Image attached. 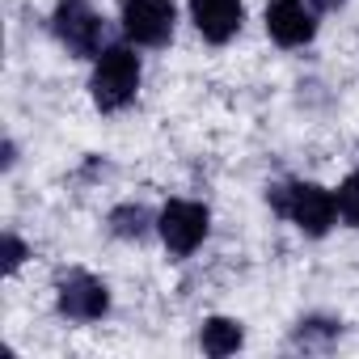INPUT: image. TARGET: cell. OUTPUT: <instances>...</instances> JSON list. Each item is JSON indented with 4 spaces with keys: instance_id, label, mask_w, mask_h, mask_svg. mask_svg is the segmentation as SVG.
I'll list each match as a JSON object with an SVG mask.
<instances>
[{
    "instance_id": "8",
    "label": "cell",
    "mask_w": 359,
    "mask_h": 359,
    "mask_svg": "<svg viewBox=\"0 0 359 359\" xmlns=\"http://www.w3.org/2000/svg\"><path fill=\"white\" fill-rule=\"evenodd\" d=\"M241 18H245L241 0H191V22H195V30L208 43H216V47H224L229 39H237Z\"/></svg>"
},
{
    "instance_id": "4",
    "label": "cell",
    "mask_w": 359,
    "mask_h": 359,
    "mask_svg": "<svg viewBox=\"0 0 359 359\" xmlns=\"http://www.w3.org/2000/svg\"><path fill=\"white\" fill-rule=\"evenodd\" d=\"M156 233L173 258H191L212 233V212L195 199H169L156 216Z\"/></svg>"
},
{
    "instance_id": "5",
    "label": "cell",
    "mask_w": 359,
    "mask_h": 359,
    "mask_svg": "<svg viewBox=\"0 0 359 359\" xmlns=\"http://www.w3.org/2000/svg\"><path fill=\"white\" fill-rule=\"evenodd\" d=\"M55 309L64 321H76V325L102 321L110 313V287L89 271H68L55 283Z\"/></svg>"
},
{
    "instance_id": "1",
    "label": "cell",
    "mask_w": 359,
    "mask_h": 359,
    "mask_svg": "<svg viewBox=\"0 0 359 359\" xmlns=\"http://www.w3.org/2000/svg\"><path fill=\"white\" fill-rule=\"evenodd\" d=\"M266 203L275 216L296 224L304 237H325L338 220L334 195L317 182H275V187H266Z\"/></svg>"
},
{
    "instance_id": "12",
    "label": "cell",
    "mask_w": 359,
    "mask_h": 359,
    "mask_svg": "<svg viewBox=\"0 0 359 359\" xmlns=\"http://www.w3.org/2000/svg\"><path fill=\"white\" fill-rule=\"evenodd\" d=\"M334 203H338V220L346 229H359V169L342 177V187L334 191Z\"/></svg>"
},
{
    "instance_id": "6",
    "label": "cell",
    "mask_w": 359,
    "mask_h": 359,
    "mask_svg": "<svg viewBox=\"0 0 359 359\" xmlns=\"http://www.w3.org/2000/svg\"><path fill=\"white\" fill-rule=\"evenodd\" d=\"M123 34L135 47H165L173 39V5L169 0H123L118 9Z\"/></svg>"
},
{
    "instance_id": "2",
    "label": "cell",
    "mask_w": 359,
    "mask_h": 359,
    "mask_svg": "<svg viewBox=\"0 0 359 359\" xmlns=\"http://www.w3.org/2000/svg\"><path fill=\"white\" fill-rule=\"evenodd\" d=\"M140 55L131 47H106L93 64V76H89V97L102 114H118L135 102L140 93Z\"/></svg>"
},
{
    "instance_id": "10",
    "label": "cell",
    "mask_w": 359,
    "mask_h": 359,
    "mask_svg": "<svg viewBox=\"0 0 359 359\" xmlns=\"http://www.w3.org/2000/svg\"><path fill=\"white\" fill-rule=\"evenodd\" d=\"M106 224H110V233H114L118 241H144V237L156 229V216H152L144 203H118Z\"/></svg>"
},
{
    "instance_id": "3",
    "label": "cell",
    "mask_w": 359,
    "mask_h": 359,
    "mask_svg": "<svg viewBox=\"0 0 359 359\" xmlns=\"http://www.w3.org/2000/svg\"><path fill=\"white\" fill-rule=\"evenodd\" d=\"M51 34L76 60H97L106 51V22L89 0H60L51 13Z\"/></svg>"
},
{
    "instance_id": "7",
    "label": "cell",
    "mask_w": 359,
    "mask_h": 359,
    "mask_svg": "<svg viewBox=\"0 0 359 359\" xmlns=\"http://www.w3.org/2000/svg\"><path fill=\"white\" fill-rule=\"evenodd\" d=\"M266 34L279 47H304V43H313V34H317L313 5H304V0H271V5H266Z\"/></svg>"
},
{
    "instance_id": "13",
    "label": "cell",
    "mask_w": 359,
    "mask_h": 359,
    "mask_svg": "<svg viewBox=\"0 0 359 359\" xmlns=\"http://www.w3.org/2000/svg\"><path fill=\"white\" fill-rule=\"evenodd\" d=\"M22 262H26V245H22V237L5 233V275H18Z\"/></svg>"
},
{
    "instance_id": "11",
    "label": "cell",
    "mask_w": 359,
    "mask_h": 359,
    "mask_svg": "<svg viewBox=\"0 0 359 359\" xmlns=\"http://www.w3.org/2000/svg\"><path fill=\"white\" fill-rule=\"evenodd\" d=\"M338 334H342V325L334 317H300L296 330H292V346H300V351H325V346H334Z\"/></svg>"
},
{
    "instance_id": "14",
    "label": "cell",
    "mask_w": 359,
    "mask_h": 359,
    "mask_svg": "<svg viewBox=\"0 0 359 359\" xmlns=\"http://www.w3.org/2000/svg\"><path fill=\"white\" fill-rule=\"evenodd\" d=\"M309 5H313L317 13H338V9L346 5V0H309Z\"/></svg>"
},
{
    "instance_id": "9",
    "label": "cell",
    "mask_w": 359,
    "mask_h": 359,
    "mask_svg": "<svg viewBox=\"0 0 359 359\" xmlns=\"http://www.w3.org/2000/svg\"><path fill=\"white\" fill-rule=\"evenodd\" d=\"M241 342H245V330H241V321H233V317H208V321H203V334H199V346H203V355H212V359H224V355L241 351Z\"/></svg>"
}]
</instances>
